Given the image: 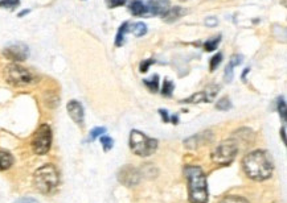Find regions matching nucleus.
I'll list each match as a JSON object with an SVG mask.
<instances>
[{
	"label": "nucleus",
	"instance_id": "f257e3e1",
	"mask_svg": "<svg viewBox=\"0 0 287 203\" xmlns=\"http://www.w3.org/2000/svg\"><path fill=\"white\" fill-rule=\"evenodd\" d=\"M242 168L245 174L257 182L270 178L274 169L273 160L265 150H254L246 155L242 160Z\"/></svg>",
	"mask_w": 287,
	"mask_h": 203
},
{
	"label": "nucleus",
	"instance_id": "f03ea898",
	"mask_svg": "<svg viewBox=\"0 0 287 203\" xmlns=\"http://www.w3.org/2000/svg\"><path fill=\"white\" fill-rule=\"evenodd\" d=\"M184 175L188 181V198L191 203L208 202V181L206 175L200 167L187 165Z\"/></svg>",
	"mask_w": 287,
	"mask_h": 203
},
{
	"label": "nucleus",
	"instance_id": "7ed1b4c3",
	"mask_svg": "<svg viewBox=\"0 0 287 203\" xmlns=\"http://www.w3.org/2000/svg\"><path fill=\"white\" fill-rule=\"evenodd\" d=\"M60 183V174L52 164H46L39 168L33 174V185L41 194H50L57 189Z\"/></svg>",
	"mask_w": 287,
	"mask_h": 203
},
{
	"label": "nucleus",
	"instance_id": "20e7f679",
	"mask_svg": "<svg viewBox=\"0 0 287 203\" xmlns=\"http://www.w3.org/2000/svg\"><path fill=\"white\" fill-rule=\"evenodd\" d=\"M4 78L7 83L15 87H25V86L36 83V75L27 68H23L19 64H9L5 66Z\"/></svg>",
	"mask_w": 287,
	"mask_h": 203
},
{
	"label": "nucleus",
	"instance_id": "39448f33",
	"mask_svg": "<svg viewBox=\"0 0 287 203\" xmlns=\"http://www.w3.org/2000/svg\"><path fill=\"white\" fill-rule=\"evenodd\" d=\"M130 148L136 156L148 157L158 149V140L148 137L140 131L134 130L130 134Z\"/></svg>",
	"mask_w": 287,
	"mask_h": 203
},
{
	"label": "nucleus",
	"instance_id": "423d86ee",
	"mask_svg": "<svg viewBox=\"0 0 287 203\" xmlns=\"http://www.w3.org/2000/svg\"><path fill=\"white\" fill-rule=\"evenodd\" d=\"M237 153V141H234L233 138H230V140L221 141L220 144L214 146L212 153H210V159H212L214 164L225 167V165H229V164L233 163V160L236 159Z\"/></svg>",
	"mask_w": 287,
	"mask_h": 203
},
{
	"label": "nucleus",
	"instance_id": "0eeeda50",
	"mask_svg": "<svg viewBox=\"0 0 287 203\" xmlns=\"http://www.w3.org/2000/svg\"><path fill=\"white\" fill-rule=\"evenodd\" d=\"M31 145H32L33 152L39 156L46 155L49 152L50 145H52V130L48 124H41L37 128L33 135Z\"/></svg>",
	"mask_w": 287,
	"mask_h": 203
},
{
	"label": "nucleus",
	"instance_id": "6e6552de",
	"mask_svg": "<svg viewBox=\"0 0 287 203\" xmlns=\"http://www.w3.org/2000/svg\"><path fill=\"white\" fill-rule=\"evenodd\" d=\"M3 54L7 60L12 61L13 64H17V62H24L29 57V49L23 42H15L4 48Z\"/></svg>",
	"mask_w": 287,
	"mask_h": 203
},
{
	"label": "nucleus",
	"instance_id": "1a4fd4ad",
	"mask_svg": "<svg viewBox=\"0 0 287 203\" xmlns=\"http://www.w3.org/2000/svg\"><path fill=\"white\" fill-rule=\"evenodd\" d=\"M119 182L123 183L124 186L132 187L138 185L140 181V173L136 168L131 167V165H126L123 167L118 173Z\"/></svg>",
	"mask_w": 287,
	"mask_h": 203
},
{
	"label": "nucleus",
	"instance_id": "9d476101",
	"mask_svg": "<svg viewBox=\"0 0 287 203\" xmlns=\"http://www.w3.org/2000/svg\"><path fill=\"white\" fill-rule=\"evenodd\" d=\"M66 110H68V114L72 118L77 126L83 127V122H85V112H83V107L78 101H70L68 104H66Z\"/></svg>",
	"mask_w": 287,
	"mask_h": 203
},
{
	"label": "nucleus",
	"instance_id": "9b49d317",
	"mask_svg": "<svg viewBox=\"0 0 287 203\" xmlns=\"http://www.w3.org/2000/svg\"><path fill=\"white\" fill-rule=\"evenodd\" d=\"M169 9V1L168 0H150L148 1L147 11L151 15H160L163 16L164 13Z\"/></svg>",
	"mask_w": 287,
	"mask_h": 203
},
{
	"label": "nucleus",
	"instance_id": "f8f14e48",
	"mask_svg": "<svg viewBox=\"0 0 287 203\" xmlns=\"http://www.w3.org/2000/svg\"><path fill=\"white\" fill-rule=\"evenodd\" d=\"M208 136H212V134H210L209 131H208V132H201V134H197L195 135V136H192V137L187 138L184 141V144L187 148L195 149V148H199L200 145H204L205 142L209 141L212 137L208 138Z\"/></svg>",
	"mask_w": 287,
	"mask_h": 203
},
{
	"label": "nucleus",
	"instance_id": "ddd939ff",
	"mask_svg": "<svg viewBox=\"0 0 287 203\" xmlns=\"http://www.w3.org/2000/svg\"><path fill=\"white\" fill-rule=\"evenodd\" d=\"M185 11L181 7H169V9L163 15V19L165 23H173V21L179 20Z\"/></svg>",
	"mask_w": 287,
	"mask_h": 203
},
{
	"label": "nucleus",
	"instance_id": "4468645a",
	"mask_svg": "<svg viewBox=\"0 0 287 203\" xmlns=\"http://www.w3.org/2000/svg\"><path fill=\"white\" fill-rule=\"evenodd\" d=\"M128 9H130V12L134 16H142V15L147 12V7L143 4L142 0H131L130 5H128Z\"/></svg>",
	"mask_w": 287,
	"mask_h": 203
},
{
	"label": "nucleus",
	"instance_id": "2eb2a0df",
	"mask_svg": "<svg viewBox=\"0 0 287 203\" xmlns=\"http://www.w3.org/2000/svg\"><path fill=\"white\" fill-rule=\"evenodd\" d=\"M13 165V157L11 153L0 150V171L8 170L9 168Z\"/></svg>",
	"mask_w": 287,
	"mask_h": 203
},
{
	"label": "nucleus",
	"instance_id": "dca6fc26",
	"mask_svg": "<svg viewBox=\"0 0 287 203\" xmlns=\"http://www.w3.org/2000/svg\"><path fill=\"white\" fill-rule=\"evenodd\" d=\"M128 23H123L121 27H119L118 32H117V36H115V46H122L124 44V37H126V33L128 32Z\"/></svg>",
	"mask_w": 287,
	"mask_h": 203
},
{
	"label": "nucleus",
	"instance_id": "f3484780",
	"mask_svg": "<svg viewBox=\"0 0 287 203\" xmlns=\"http://www.w3.org/2000/svg\"><path fill=\"white\" fill-rule=\"evenodd\" d=\"M128 32H132L136 37H142L147 33V25L142 23V21H138V23H134L132 25H128Z\"/></svg>",
	"mask_w": 287,
	"mask_h": 203
},
{
	"label": "nucleus",
	"instance_id": "a211bd4d",
	"mask_svg": "<svg viewBox=\"0 0 287 203\" xmlns=\"http://www.w3.org/2000/svg\"><path fill=\"white\" fill-rule=\"evenodd\" d=\"M143 83L147 86V89L151 91V93H156L158 90H159V75L155 74V75H152L151 78H148V79H143Z\"/></svg>",
	"mask_w": 287,
	"mask_h": 203
},
{
	"label": "nucleus",
	"instance_id": "6ab92c4d",
	"mask_svg": "<svg viewBox=\"0 0 287 203\" xmlns=\"http://www.w3.org/2000/svg\"><path fill=\"white\" fill-rule=\"evenodd\" d=\"M218 90H220V86H217V85L208 86V87L204 90V95H205L206 102H213L214 98L217 97Z\"/></svg>",
	"mask_w": 287,
	"mask_h": 203
},
{
	"label": "nucleus",
	"instance_id": "aec40b11",
	"mask_svg": "<svg viewBox=\"0 0 287 203\" xmlns=\"http://www.w3.org/2000/svg\"><path fill=\"white\" fill-rule=\"evenodd\" d=\"M203 102H206L204 95V91H200V93H196L191 95L188 99H184L183 103H203Z\"/></svg>",
	"mask_w": 287,
	"mask_h": 203
},
{
	"label": "nucleus",
	"instance_id": "412c9836",
	"mask_svg": "<svg viewBox=\"0 0 287 203\" xmlns=\"http://www.w3.org/2000/svg\"><path fill=\"white\" fill-rule=\"evenodd\" d=\"M218 203H249V202H247L245 198L238 197V195H228V197H224Z\"/></svg>",
	"mask_w": 287,
	"mask_h": 203
},
{
	"label": "nucleus",
	"instance_id": "4be33fe9",
	"mask_svg": "<svg viewBox=\"0 0 287 203\" xmlns=\"http://www.w3.org/2000/svg\"><path fill=\"white\" fill-rule=\"evenodd\" d=\"M220 40H221V36H217L214 37V38H212V40L206 41L204 45V48L206 52H213L214 49H217L218 44H220Z\"/></svg>",
	"mask_w": 287,
	"mask_h": 203
},
{
	"label": "nucleus",
	"instance_id": "5701e85b",
	"mask_svg": "<svg viewBox=\"0 0 287 203\" xmlns=\"http://www.w3.org/2000/svg\"><path fill=\"white\" fill-rule=\"evenodd\" d=\"M175 89V85H173L172 81H169V79H165L163 83V89H162V94H163L164 97H171L172 95V91Z\"/></svg>",
	"mask_w": 287,
	"mask_h": 203
},
{
	"label": "nucleus",
	"instance_id": "b1692460",
	"mask_svg": "<svg viewBox=\"0 0 287 203\" xmlns=\"http://www.w3.org/2000/svg\"><path fill=\"white\" fill-rule=\"evenodd\" d=\"M230 107H232V103H230V99L228 97L221 98V99L217 102V104H216V108L220 111H228Z\"/></svg>",
	"mask_w": 287,
	"mask_h": 203
},
{
	"label": "nucleus",
	"instance_id": "393cba45",
	"mask_svg": "<svg viewBox=\"0 0 287 203\" xmlns=\"http://www.w3.org/2000/svg\"><path fill=\"white\" fill-rule=\"evenodd\" d=\"M20 4V0H0V8L15 9Z\"/></svg>",
	"mask_w": 287,
	"mask_h": 203
},
{
	"label": "nucleus",
	"instance_id": "a878e982",
	"mask_svg": "<svg viewBox=\"0 0 287 203\" xmlns=\"http://www.w3.org/2000/svg\"><path fill=\"white\" fill-rule=\"evenodd\" d=\"M278 111L283 122H286V102L283 97L278 99Z\"/></svg>",
	"mask_w": 287,
	"mask_h": 203
},
{
	"label": "nucleus",
	"instance_id": "bb28decb",
	"mask_svg": "<svg viewBox=\"0 0 287 203\" xmlns=\"http://www.w3.org/2000/svg\"><path fill=\"white\" fill-rule=\"evenodd\" d=\"M221 61H222V54L221 53H217L216 56H213V57H212V60H210V65H209L210 71H214V70L217 69L218 65L221 64Z\"/></svg>",
	"mask_w": 287,
	"mask_h": 203
},
{
	"label": "nucleus",
	"instance_id": "cd10ccee",
	"mask_svg": "<svg viewBox=\"0 0 287 203\" xmlns=\"http://www.w3.org/2000/svg\"><path fill=\"white\" fill-rule=\"evenodd\" d=\"M106 132V128L105 127H97L90 132V136H89V141H94L95 138L99 137L101 135H103Z\"/></svg>",
	"mask_w": 287,
	"mask_h": 203
},
{
	"label": "nucleus",
	"instance_id": "c85d7f7f",
	"mask_svg": "<svg viewBox=\"0 0 287 203\" xmlns=\"http://www.w3.org/2000/svg\"><path fill=\"white\" fill-rule=\"evenodd\" d=\"M101 144H102L103 146V150L107 152V150H110L111 148H113L114 141H113V138L109 137V136H102V137H101Z\"/></svg>",
	"mask_w": 287,
	"mask_h": 203
},
{
	"label": "nucleus",
	"instance_id": "c756f323",
	"mask_svg": "<svg viewBox=\"0 0 287 203\" xmlns=\"http://www.w3.org/2000/svg\"><path fill=\"white\" fill-rule=\"evenodd\" d=\"M126 1L127 0H105L107 8H118V7L126 4Z\"/></svg>",
	"mask_w": 287,
	"mask_h": 203
},
{
	"label": "nucleus",
	"instance_id": "7c9ffc66",
	"mask_svg": "<svg viewBox=\"0 0 287 203\" xmlns=\"http://www.w3.org/2000/svg\"><path fill=\"white\" fill-rule=\"evenodd\" d=\"M233 69H234V66L232 65V64L229 62V64H228V66L225 68V81L226 82L233 81V77H234Z\"/></svg>",
	"mask_w": 287,
	"mask_h": 203
},
{
	"label": "nucleus",
	"instance_id": "2f4dec72",
	"mask_svg": "<svg viewBox=\"0 0 287 203\" xmlns=\"http://www.w3.org/2000/svg\"><path fill=\"white\" fill-rule=\"evenodd\" d=\"M154 64V60H146L140 64V73H147L148 68Z\"/></svg>",
	"mask_w": 287,
	"mask_h": 203
},
{
	"label": "nucleus",
	"instance_id": "473e14b6",
	"mask_svg": "<svg viewBox=\"0 0 287 203\" xmlns=\"http://www.w3.org/2000/svg\"><path fill=\"white\" fill-rule=\"evenodd\" d=\"M15 203H39L36 201V199H33V198H27V197H25V198H20V199H17L16 202Z\"/></svg>",
	"mask_w": 287,
	"mask_h": 203
},
{
	"label": "nucleus",
	"instance_id": "72a5a7b5",
	"mask_svg": "<svg viewBox=\"0 0 287 203\" xmlns=\"http://www.w3.org/2000/svg\"><path fill=\"white\" fill-rule=\"evenodd\" d=\"M159 112H160V115H162V118H163L164 122L168 123L169 122V116H168V114H167V111H165V110H159Z\"/></svg>",
	"mask_w": 287,
	"mask_h": 203
},
{
	"label": "nucleus",
	"instance_id": "f704fd0d",
	"mask_svg": "<svg viewBox=\"0 0 287 203\" xmlns=\"http://www.w3.org/2000/svg\"><path fill=\"white\" fill-rule=\"evenodd\" d=\"M205 23H206V25H210V27H213V25L217 24V20H216L214 17H209V19H206V20H205Z\"/></svg>",
	"mask_w": 287,
	"mask_h": 203
},
{
	"label": "nucleus",
	"instance_id": "c9c22d12",
	"mask_svg": "<svg viewBox=\"0 0 287 203\" xmlns=\"http://www.w3.org/2000/svg\"><path fill=\"white\" fill-rule=\"evenodd\" d=\"M27 13H29V9H24V11H21L20 13H19V17H23V16H25Z\"/></svg>",
	"mask_w": 287,
	"mask_h": 203
},
{
	"label": "nucleus",
	"instance_id": "e433bc0d",
	"mask_svg": "<svg viewBox=\"0 0 287 203\" xmlns=\"http://www.w3.org/2000/svg\"><path fill=\"white\" fill-rule=\"evenodd\" d=\"M285 134H286V128L283 127V128H282V138H283V142H286V136H285Z\"/></svg>",
	"mask_w": 287,
	"mask_h": 203
}]
</instances>
